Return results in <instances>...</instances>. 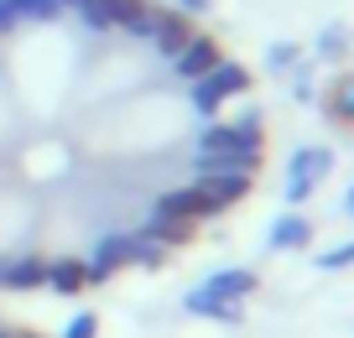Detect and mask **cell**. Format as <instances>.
Listing matches in <instances>:
<instances>
[{"instance_id": "5bb4252c", "label": "cell", "mask_w": 354, "mask_h": 338, "mask_svg": "<svg viewBox=\"0 0 354 338\" xmlns=\"http://www.w3.org/2000/svg\"><path fill=\"white\" fill-rule=\"evenodd\" d=\"M328 115H333V120H354V73L333 84V94H328Z\"/></svg>"}, {"instance_id": "7c38bea8", "label": "cell", "mask_w": 354, "mask_h": 338, "mask_svg": "<svg viewBox=\"0 0 354 338\" xmlns=\"http://www.w3.org/2000/svg\"><path fill=\"white\" fill-rule=\"evenodd\" d=\"M308 240H313V224H308L302 214L277 218V229H271V250H302Z\"/></svg>"}, {"instance_id": "7a4b0ae2", "label": "cell", "mask_w": 354, "mask_h": 338, "mask_svg": "<svg viewBox=\"0 0 354 338\" xmlns=\"http://www.w3.org/2000/svg\"><path fill=\"white\" fill-rule=\"evenodd\" d=\"M250 292H255V271H250V265H230V271H214L209 281L188 297V312L234 323V317H240V307H234V302H240V297H250Z\"/></svg>"}, {"instance_id": "52a82bcc", "label": "cell", "mask_w": 354, "mask_h": 338, "mask_svg": "<svg viewBox=\"0 0 354 338\" xmlns=\"http://www.w3.org/2000/svg\"><path fill=\"white\" fill-rule=\"evenodd\" d=\"M219 57H224V53H219V42H214V37H188V47L172 57V73L193 84V78H203L214 63H219Z\"/></svg>"}, {"instance_id": "9a60e30c", "label": "cell", "mask_w": 354, "mask_h": 338, "mask_svg": "<svg viewBox=\"0 0 354 338\" xmlns=\"http://www.w3.org/2000/svg\"><path fill=\"white\" fill-rule=\"evenodd\" d=\"M11 11H16V21H53L63 6L57 0H11Z\"/></svg>"}, {"instance_id": "603a6c76", "label": "cell", "mask_w": 354, "mask_h": 338, "mask_svg": "<svg viewBox=\"0 0 354 338\" xmlns=\"http://www.w3.org/2000/svg\"><path fill=\"white\" fill-rule=\"evenodd\" d=\"M57 6H78V0H57Z\"/></svg>"}, {"instance_id": "44dd1931", "label": "cell", "mask_w": 354, "mask_h": 338, "mask_svg": "<svg viewBox=\"0 0 354 338\" xmlns=\"http://www.w3.org/2000/svg\"><path fill=\"white\" fill-rule=\"evenodd\" d=\"M344 208H349V214H354V187H349V198H344Z\"/></svg>"}, {"instance_id": "30bf717a", "label": "cell", "mask_w": 354, "mask_h": 338, "mask_svg": "<svg viewBox=\"0 0 354 338\" xmlns=\"http://www.w3.org/2000/svg\"><path fill=\"white\" fill-rule=\"evenodd\" d=\"M84 281H88V265L78 261V255H63V261H47V286H53V292H68V297H73Z\"/></svg>"}, {"instance_id": "8fae6325", "label": "cell", "mask_w": 354, "mask_h": 338, "mask_svg": "<svg viewBox=\"0 0 354 338\" xmlns=\"http://www.w3.org/2000/svg\"><path fill=\"white\" fill-rule=\"evenodd\" d=\"M6 286H16V292H32V286H47V261H37V255H21V261H6Z\"/></svg>"}, {"instance_id": "9c48e42d", "label": "cell", "mask_w": 354, "mask_h": 338, "mask_svg": "<svg viewBox=\"0 0 354 338\" xmlns=\"http://www.w3.org/2000/svg\"><path fill=\"white\" fill-rule=\"evenodd\" d=\"M188 37H193V26L183 21V16H162V11H156L151 42H156V53H162V57H177L183 47H188Z\"/></svg>"}, {"instance_id": "6da1fadb", "label": "cell", "mask_w": 354, "mask_h": 338, "mask_svg": "<svg viewBox=\"0 0 354 338\" xmlns=\"http://www.w3.org/2000/svg\"><path fill=\"white\" fill-rule=\"evenodd\" d=\"M261 162V115H240L230 125H209L198 135V177L209 172H250Z\"/></svg>"}, {"instance_id": "ba28073f", "label": "cell", "mask_w": 354, "mask_h": 338, "mask_svg": "<svg viewBox=\"0 0 354 338\" xmlns=\"http://www.w3.org/2000/svg\"><path fill=\"white\" fill-rule=\"evenodd\" d=\"M198 187L209 193V203L224 214V208H230L234 198H245V193H250V172H209V177H198Z\"/></svg>"}, {"instance_id": "2e32d148", "label": "cell", "mask_w": 354, "mask_h": 338, "mask_svg": "<svg viewBox=\"0 0 354 338\" xmlns=\"http://www.w3.org/2000/svg\"><path fill=\"white\" fill-rule=\"evenodd\" d=\"M318 265H323V271H344V265H354V240H349V245H333V250H323Z\"/></svg>"}, {"instance_id": "8992f818", "label": "cell", "mask_w": 354, "mask_h": 338, "mask_svg": "<svg viewBox=\"0 0 354 338\" xmlns=\"http://www.w3.org/2000/svg\"><path fill=\"white\" fill-rule=\"evenodd\" d=\"M156 208H162L167 218H177V224H188V218H214L219 208L209 203V193H203L198 182H183V187H167L162 198H156Z\"/></svg>"}, {"instance_id": "3957f363", "label": "cell", "mask_w": 354, "mask_h": 338, "mask_svg": "<svg viewBox=\"0 0 354 338\" xmlns=\"http://www.w3.org/2000/svg\"><path fill=\"white\" fill-rule=\"evenodd\" d=\"M162 261V245L141 240V234H100V245H94V255H88V276H115L120 265H156Z\"/></svg>"}, {"instance_id": "5b68a950", "label": "cell", "mask_w": 354, "mask_h": 338, "mask_svg": "<svg viewBox=\"0 0 354 338\" xmlns=\"http://www.w3.org/2000/svg\"><path fill=\"white\" fill-rule=\"evenodd\" d=\"M328 167H333V156L323 151V146H302V151L287 162V198H292V203H302V198L328 177Z\"/></svg>"}, {"instance_id": "4fadbf2b", "label": "cell", "mask_w": 354, "mask_h": 338, "mask_svg": "<svg viewBox=\"0 0 354 338\" xmlns=\"http://www.w3.org/2000/svg\"><path fill=\"white\" fill-rule=\"evenodd\" d=\"M136 234H141V240H151V245H167V240H183V224H177V218H167L162 208H151V218H146Z\"/></svg>"}, {"instance_id": "d6986e66", "label": "cell", "mask_w": 354, "mask_h": 338, "mask_svg": "<svg viewBox=\"0 0 354 338\" xmlns=\"http://www.w3.org/2000/svg\"><path fill=\"white\" fill-rule=\"evenodd\" d=\"M16 26V11H11V0H0V32H11Z\"/></svg>"}, {"instance_id": "e0dca14e", "label": "cell", "mask_w": 354, "mask_h": 338, "mask_svg": "<svg viewBox=\"0 0 354 338\" xmlns=\"http://www.w3.org/2000/svg\"><path fill=\"white\" fill-rule=\"evenodd\" d=\"M94 333H100V323L84 312V317H73V323H68V333H63V338H94Z\"/></svg>"}, {"instance_id": "277c9868", "label": "cell", "mask_w": 354, "mask_h": 338, "mask_svg": "<svg viewBox=\"0 0 354 338\" xmlns=\"http://www.w3.org/2000/svg\"><path fill=\"white\" fill-rule=\"evenodd\" d=\"M245 84H250V73H245L240 63H230V57H219L203 78H193V109H198V115H214L224 99L245 94Z\"/></svg>"}, {"instance_id": "cb8c5ba5", "label": "cell", "mask_w": 354, "mask_h": 338, "mask_svg": "<svg viewBox=\"0 0 354 338\" xmlns=\"http://www.w3.org/2000/svg\"><path fill=\"white\" fill-rule=\"evenodd\" d=\"M0 338H11V333H0Z\"/></svg>"}, {"instance_id": "7402d4cb", "label": "cell", "mask_w": 354, "mask_h": 338, "mask_svg": "<svg viewBox=\"0 0 354 338\" xmlns=\"http://www.w3.org/2000/svg\"><path fill=\"white\" fill-rule=\"evenodd\" d=\"M0 286H6V265H0Z\"/></svg>"}, {"instance_id": "ffe728a7", "label": "cell", "mask_w": 354, "mask_h": 338, "mask_svg": "<svg viewBox=\"0 0 354 338\" xmlns=\"http://www.w3.org/2000/svg\"><path fill=\"white\" fill-rule=\"evenodd\" d=\"M177 6H183V11H203V6H209V0H177Z\"/></svg>"}, {"instance_id": "ac0fdd59", "label": "cell", "mask_w": 354, "mask_h": 338, "mask_svg": "<svg viewBox=\"0 0 354 338\" xmlns=\"http://www.w3.org/2000/svg\"><path fill=\"white\" fill-rule=\"evenodd\" d=\"M344 47H349V37H344L339 26H328V32H323V53H344Z\"/></svg>"}]
</instances>
